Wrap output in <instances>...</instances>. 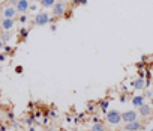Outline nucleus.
<instances>
[{"label":"nucleus","mask_w":153,"mask_h":131,"mask_svg":"<svg viewBox=\"0 0 153 131\" xmlns=\"http://www.w3.org/2000/svg\"><path fill=\"white\" fill-rule=\"evenodd\" d=\"M68 12V3L63 0H57L56 5L53 6V17H56L57 20L65 17V14Z\"/></svg>","instance_id":"nucleus-1"},{"label":"nucleus","mask_w":153,"mask_h":131,"mask_svg":"<svg viewBox=\"0 0 153 131\" xmlns=\"http://www.w3.org/2000/svg\"><path fill=\"white\" fill-rule=\"evenodd\" d=\"M105 121L110 125H119L122 122V113L119 110H110L105 113Z\"/></svg>","instance_id":"nucleus-2"},{"label":"nucleus","mask_w":153,"mask_h":131,"mask_svg":"<svg viewBox=\"0 0 153 131\" xmlns=\"http://www.w3.org/2000/svg\"><path fill=\"white\" fill-rule=\"evenodd\" d=\"M50 21H51V17L48 15V12H38L36 15H35V20H33V23H35V26H45V24H50Z\"/></svg>","instance_id":"nucleus-3"},{"label":"nucleus","mask_w":153,"mask_h":131,"mask_svg":"<svg viewBox=\"0 0 153 131\" xmlns=\"http://www.w3.org/2000/svg\"><path fill=\"white\" fill-rule=\"evenodd\" d=\"M138 116L147 119V118H152L153 116V107L149 106V104H143L141 107H138Z\"/></svg>","instance_id":"nucleus-4"},{"label":"nucleus","mask_w":153,"mask_h":131,"mask_svg":"<svg viewBox=\"0 0 153 131\" xmlns=\"http://www.w3.org/2000/svg\"><path fill=\"white\" fill-rule=\"evenodd\" d=\"M137 119H138V112H135V110H128V112L122 113V122H125V124L134 122Z\"/></svg>","instance_id":"nucleus-5"},{"label":"nucleus","mask_w":153,"mask_h":131,"mask_svg":"<svg viewBox=\"0 0 153 131\" xmlns=\"http://www.w3.org/2000/svg\"><path fill=\"white\" fill-rule=\"evenodd\" d=\"M123 130H125V131H141V130H144V124L137 119V121H134V122L125 124Z\"/></svg>","instance_id":"nucleus-6"},{"label":"nucleus","mask_w":153,"mask_h":131,"mask_svg":"<svg viewBox=\"0 0 153 131\" xmlns=\"http://www.w3.org/2000/svg\"><path fill=\"white\" fill-rule=\"evenodd\" d=\"M30 8V0H18L17 5H15V9H17V14H26Z\"/></svg>","instance_id":"nucleus-7"},{"label":"nucleus","mask_w":153,"mask_h":131,"mask_svg":"<svg viewBox=\"0 0 153 131\" xmlns=\"http://www.w3.org/2000/svg\"><path fill=\"white\" fill-rule=\"evenodd\" d=\"M2 14H3V18H15V17L18 15L14 5H6V6H3Z\"/></svg>","instance_id":"nucleus-8"},{"label":"nucleus","mask_w":153,"mask_h":131,"mask_svg":"<svg viewBox=\"0 0 153 131\" xmlns=\"http://www.w3.org/2000/svg\"><path fill=\"white\" fill-rule=\"evenodd\" d=\"M15 18H3L2 20V23H0V26H2V29L5 30V32H8V30H11L14 26H15Z\"/></svg>","instance_id":"nucleus-9"},{"label":"nucleus","mask_w":153,"mask_h":131,"mask_svg":"<svg viewBox=\"0 0 153 131\" xmlns=\"http://www.w3.org/2000/svg\"><path fill=\"white\" fill-rule=\"evenodd\" d=\"M144 101H146V97H144V95H137V97L132 98V106L138 109V107H141L143 104H146Z\"/></svg>","instance_id":"nucleus-10"},{"label":"nucleus","mask_w":153,"mask_h":131,"mask_svg":"<svg viewBox=\"0 0 153 131\" xmlns=\"http://www.w3.org/2000/svg\"><path fill=\"white\" fill-rule=\"evenodd\" d=\"M132 88H134V89H137V91H141V89H144V88H146V80L138 77L137 80H134V82H132Z\"/></svg>","instance_id":"nucleus-11"},{"label":"nucleus","mask_w":153,"mask_h":131,"mask_svg":"<svg viewBox=\"0 0 153 131\" xmlns=\"http://www.w3.org/2000/svg\"><path fill=\"white\" fill-rule=\"evenodd\" d=\"M90 131H107V128H105V125L102 122H96V124L92 125Z\"/></svg>","instance_id":"nucleus-12"},{"label":"nucleus","mask_w":153,"mask_h":131,"mask_svg":"<svg viewBox=\"0 0 153 131\" xmlns=\"http://www.w3.org/2000/svg\"><path fill=\"white\" fill-rule=\"evenodd\" d=\"M56 2H57V0H41V6L42 8H53L54 5H56Z\"/></svg>","instance_id":"nucleus-13"},{"label":"nucleus","mask_w":153,"mask_h":131,"mask_svg":"<svg viewBox=\"0 0 153 131\" xmlns=\"http://www.w3.org/2000/svg\"><path fill=\"white\" fill-rule=\"evenodd\" d=\"M108 106H110V103H108L107 100H104V101H101V103H99V109H101L104 113H107V112H108V110H107V109H108Z\"/></svg>","instance_id":"nucleus-14"},{"label":"nucleus","mask_w":153,"mask_h":131,"mask_svg":"<svg viewBox=\"0 0 153 131\" xmlns=\"http://www.w3.org/2000/svg\"><path fill=\"white\" fill-rule=\"evenodd\" d=\"M0 38H2V39H3V42L6 44V42H8V41H9V39L12 38V35L9 33V30H8V32H5V30H3V33L0 35Z\"/></svg>","instance_id":"nucleus-15"},{"label":"nucleus","mask_w":153,"mask_h":131,"mask_svg":"<svg viewBox=\"0 0 153 131\" xmlns=\"http://www.w3.org/2000/svg\"><path fill=\"white\" fill-rule=\"evenodd\" d=\"M18 33H20V36H21L23 39H26V38H27V35H29V29H26V27H21Z\"/></svg>","instance_id":"nucleus-16"},{"label":"nucleus","mask_w":153,"mask_h":131,"mask_svg":"<svg viewBox=\"0 0 153 131\" xmlns=\"http://www.w3.org/2000/svg\"><path fill=\"white\" fill-rule=\"evenodd\" d=\"M18 21H20L21 24H24V23L27 21V17H26V14H20V17H18Z\"/></svg>","instance_id":"nucleus-17"},{"label":"nucleus","mask_w":153,"mask_h":131,"mask_svg":"<svg viewBox=\"0 0 153 131\" xmlns=\"http://www.w3.org/2000/svg\"><path fill=\"white\" fill-rule=\"evenodd\" d=\"M33 122H35V115L29 116V118H27V121H26V124H27V125H32Z\"/></svg>","instance_id":"nucleus-18"},{"label":"nucleus","mask_w":153,"mask_h":131,"mask_svg":"<svg viewBox=\"0 0 153 131\" xmlns=\"http://www.w3.org/2000/svg\"><path fill=\"white\" fill-rule=\"evenodd\" d=\"M3 51H5L6 54H8V53H11V51H12V47H11V45H6V44H5V48H3Z\"/></svg>","instance_id":"nucleus-19"},{"label":"nucleus","mask_w":153,"mask_h":131,"mask_svg":"<svg viewBox=\"0 0 153 131\" xmlns=\"http://www.w3.org/2000/svg\"><path fill=\"white\" fill-rule=\"evenodd\" d=\"M93 109H95V104H93V103H90V104H87V110H90V112H92Z\"/></svg>","instance_id":"nucleus-20"},{"label":"nucleus","mask_w":153,"mask_h":131,"mask_svg":"<svg viewBox=\"0 0 153 131\" xmlns=\"http://www.w3.org/2000/svg\"><path fill=\"white\" fill-rule=\"evenodd\" d=\"M3 48H5V42H3V39H2V38H0V51H2Z\"/></svg>","instance_id":"nucleus-21"},{"label":"nucleus","mask_w":153,"mask_h":131,"mask_svg":"<svg viewBox=\"0 0 153 131\" xmlns=\"http://www.w3.org/2000/svg\"><path fill=\"white\" fill-rule=\"evenodd\" d=\"M6 57H8V54H6V53H2V54H0V60H5Z\"/></svg>","instance_id":"nucleus-22"},{"label":"nucleus","mask_w":153,"mask_h":131,"mask_svg":"<svg viewBox=\"0 0 153 131\" xmlns=\"http://www.w3.org/2000/svg\"><path fill=\"white\" fill-rule=\"evenodd\" d=\"M56 30H57V26L53 23V24H51V32H56Z\"/></svg>","instance_id":"nucleus-23"},{"label":"nucleus","mask_w":153,"mask_h":131,"mask_svg":"<svg viewBox=\"0 0 153 131\" xmlns=\"http://www.w3.org/2000/svg\"><path fill=\"white\" fill-rule=\"evenodd\" d=\"M17 73L21 74V73H23V67H17Z\"/></svg>","instance_id":"nucleus-24"},{"label":"nucleus","mask_w":153,"mask_h":131,"mask_svg":"<svg viewBox=\"0 0 153 131\" xmlns=\"http://www.w3.org/2000/svg\"><path fill=\"white\" fill-rule=\"evenodd\" d=\"M144 97H149V98H152V97H153V94H152V91H149V92H147V94H146Z\"/></svg>","instance_id":"nucleus-25"},{"label":"nucleus","mask_w":153,"mask_h":131,"mask_svg":"<svg viewBox=\"0 0 153 131\" xmlns=\"http://www.w3.org/2000/svg\"><path fill=\"white\" fill-rule=\"evenodd\" d=\"M8 118H9V119H11V121H12V119H14V115H12V113H11V112H9V113H8Z\"/></svg>","instance_id":"nucleus-26"},{"label":"nucleus","mask_w":153,"mask_h":131,"mask_svg":"<svg viewBox=\"0 0 153 131\" xmlns=\"http://www.w3.org/2000/svg\"><path fill=\"white\" fill-rule=\"evenodd\" d=\"M27 131H36V130H35V127H32V125H30V127H29V130H27Z\"/></svg>","instance_id":"nucleus-27"},{"label":"nucleus","mask_w":153,"mask_h":131,"mask_svg":"<svg viewBox=\"0 0 153 131\" xmlns=\"http://www.w3.org/2000/svg\"><path fill=\"white\" fill-rule=\"evenodd\" d=\"M150 106H152V107H153V97H152V98H150Z\"/></svg>","instance_id":"nucleus-28"},{"label":"nucleus","mask_w":153,"mask_h":131,"mask_svg":"<svg viewBox=\"0 0 153 131\" xmlns=\"http://www.w3.org/2000/svg\"><path fill=\"white\" fill-rule=\"evenodd\" d=\"M45 131H56V130H54V128H47Z\"/></svg>","instance_id":"nucleus-29"},{"label":"nucleus","mask_w":153,"mask_h":131,"mask_svg":"<svg viewBox=\"0 0 153 131\" xmlns=\"http://www.w3.org/2000/svg\"><path fill=\"white\" fill-rule=\"evenodd\" d=\"M152 73H153V70H152Z\"/></svg>","instance_id":"nucleus-30"}]
</instances>
